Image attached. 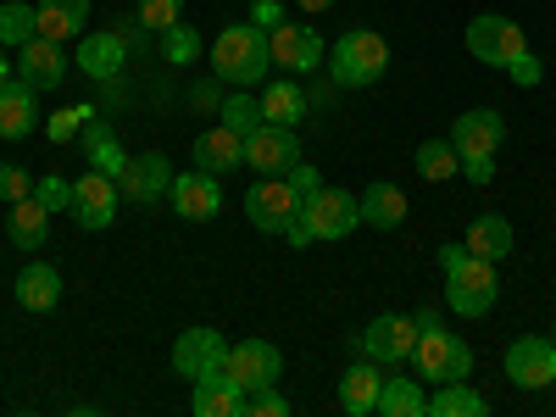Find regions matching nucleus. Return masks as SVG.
<instances>
[{
    "instance_id": "0eeeda50",
    "label": "nucleus",
    "mask_w": 556,
    "mask_h": 417,
    "mask_svg": "<svg viewBox=\"0 0 556 417\" xmlns=\"http://www.w3.org/2000/svg\"><path fill=\"white\" fill-rule=\"evenodd\" d=\"M117 206H123L117 178L89 167V178H78V184H73V206H67V212L78 217V228H89V235H101V228H112Z\"/></svg>"
},
{
    "instance_id": "4be33fe9",
    "label": "nucleus",
    "mask_w": 556,
    "mask_h": 417,
    "mask_svg": "<svg viewBox=\"0 0 556 417\" xmlns=\"http://www.w3.org/2000/svg\"><path fill=\"white\" fill-rule=\"evenodd\" d=\"M123 62H128V45H123V34H84V45H78V67L89 73V78H117L123 73Z\"/></svg>"
},
{
    "instance_id": "4c0bfd02",
    "label": "nucleus",
    "mask_w": 556,
    "mask_h": 417,
    "mask_svg": "<svg viewBox=\"0 0 556 417\" xmlns=\"http://www.w3.org/2000/svg\"><path fill=\"white\" fill-rule=\"evenodd\" d=\"M34 201H39L45 212H67V206H73V184L51 173V178H39V184H34Z\"/></svg>"
},
{
    "instance_id": "de8ad7c7",
    "label": "nucleus",
    "mask_w": 556,
    "mask_h": 417,
    "mask_svg": "<svg viewBox=\"0 0 556 417\" xmlns=\"http://www.w3.org/2000/svg\"><path fill=\"white\" fill-rule=\"evenodd\" d=\"M462 173H468L473 184H490L495 178V162H462Z\"/></svg>"
},
{
    "instance_id": "39448f33",
    "label": "nucleus",
    "mask_w": 556,
    "mask_h": 417,
    "mask_svg": "<svg viewBox=\"0 0 556 417\" xmlns=\"http://www.w3.org/2000/svg\"><path fill=\"white\" fill-rule=\"evenodd\" d=\"M468 51H473V62H484V67H513L523 51H529V39H523V28L513 23V17H501V12H484V17H473L468 23Z\"/></svg>"
},
{
    "instance_id": "2eb2a0df",
    "label": "nucleus",
    "mask_w": 556,
    "mask_h": 417,
    "mask_svg": "<svg viewBox=\"0 0 556 417\" xmlns=\"http://www.w3.org/2000/svg\"><path fill=\"white\" fill-rule=\"evenodd\" d=\"M223 362H228V340L217 329H184L173 345V374H184L190 384L206 374H223Z\"/></svg>"
},
{
    "instance_id": "b1692460",
    "label": "nucleus",
    "mask_w": 556,
    "mask_h": 417,
    "mask_svg": "<svg viewBox=\"0 0 556 417\" xmlns=\"http://www.w3.org/2000/svg\"><path fill=\"white\" fill-rule=\"evenodd\" d=\"M195 417H245V390L228 374L195 379Z\"/></svg>"
},
{
    "instance_id": "cd10ccee",
    "label": "nucleus",
    "mask_w": 556,
    "mask_h": 417,
    "mask_svg": "<svg viewBox=\"0 0 556 417\" xmlns=\"http://www.w3.org/2000/svg\"><path fill=\"white\" fill-rule=\"evenodd\" d=\"M462 245H468L473 256H484V262H501L506 251H513V223H506L501 212H484V217L468 223V240Z\"/></svg>"
},
{
    "instance_id": "423d86ee",
    "label": "nucleus",
    "mask_w": 556,
    "mask_h": 417,
    "mask_svg": "<svg viewBox=\"0 0 556 417\" xmlns=\"http://www.w3.org/2000/svg\"><path fill=\"white\" fill-rule=\"evenodd\" d=\"M223 374L235 379L245 395H256V390H273V384H278V374H285V356H278V345H267V340H240V345H228Z\"/></svg>"
},
{
    "instance_id": "aec40b11",
    "label": "nucleus",
    "mask_w": 556,
    "mask_h": 417,
    "mask_svg": "<svg viewBox=\"0 0 556 417\" xmlns=\"http://www.w3.org/2000/svg\"><path fill=\"white\" fill-rule=\"evenodd\" d=\"M39 89L34 84H23V78H12V84H0V139H23V134H34V123H39Z\"/></svg>"
},
{
    "instance_id": "f3484780",
    "label": "nucleus",
    "mask_w": 556,
    "mask_h": 417,
    "mask_svg": "<svg viewBox=\"0 0 556 417\" xmlns=\"http://www.w3.org/2000/svg\"><path fill=\"white\" fill-rule=\"evenodd\" d=\"M301 206H306V201L290 190V178H262L256 190L245 195V217L262 228V235H278V228H285Z\"/></svg>"
},
{
    "instance_id": "4468645a",
    "label": "nucleus",
    "mask_w": 556,
    "mask_h": 417,
    "mask_svg": "<svg viewBox=\"0 0 556 417\" xmlns=\"http://www.w3.org/2000/svg\"><path fill=\"white\" fill-rule=\"evenodd\" d=\"M167 201H173V212H178L184 223H206V217H217V212H223V184H217V173H206V167L173 173Z\"/></svg>"
},
{
    "instance_id": "3c124183",
    "label": "nucleus",
    "mask_w": 556,
    "mask_h": 417,
    "mask_svg": "<svg viewBox=\"0 0 556 417\" xmlns=\"http://www.w3.org/2000/svg\"><path fill=\"white\" fill-rule=\"evenodd\" d=\"M551 345H556V329H551Z\"/></svg>"
},
{
    "instance_id": "c756f323",
    "label": "nucleus",
    "mask_w": 556,
    "mask_h": 417,
    "mask_svg": "<svg viewBox=\"0 0 556 417\" xmlns=\"http://www.w3.org/2000/svg\"><path fill=\"white\" fill-rule=\"evenodd\" d=\"M84 156H89V167H96V173H112V178H117L123 162H128L123 146H117V134H112L106 123H96V117L84 123Z\"/></svg>"
},
{
    "instance_id": "72a5a7b5",
    "label": "nucleus",
    "mask_w": 556,
    "mask_h": 417,
    "mask_svg": "<svg viewBox=\"0 0 556 417\" xmlns=\"http://www.w3.org/2000/svg\"><path fill=\"white\" fill-rule=\"evenodd\" d=\"M412 162H417V173H424L429 184H445V178H456V173H462V156H456L451 139H424Z\"/></svg>"
},
{
    "instance_id": "6ab92c4d",
    "label": "nucleus",
    "mask_w": 556,
    "mask_h": 417,
    "mask_svg": "<svg viewBox=\"0 0 556 417\" xmlns=\"http://www.w3.org/2000/svg\"><path fill=\"white\" fill-rule=\"evenodd\" d=\"M190 162L195 167H206V173H235L240 162H245V134H235V128H206L195 146H190Z\"/></svg>"
},
{
    "instance_id": "ddd939ff",
    "label": "nucleus",
    "mask_w": 556,
    "mask_h": 417,
    "mask_svg": "<svg viewBox=\"0 0 556 417\" xmlns=\"http://www.w3.org/2000/svg\"><path fill=\"white\" fill-rule=\"evenodd\" d=\"M501 139H506V123H501V112H490V106L462 112L456 128H451V146H456L462 162H495Z\"/></svg>"
},
{
    "instance_id": "dca6fc26",
    "label": "nucleus",
    "mask_w": 556,
    "mask_h": 417,
    "mask_svg": "<svg viewBox=\"0 0 556 417\" xmlns=\"http://www.w3.org/2000/svg\"><path fill=\"white\" fill-rule=\"evenodd\" d=\"M267 51L285 73H317L323 67V39L306 28V23H278L267 28Z\"/></svg>"
},
{
    "instance_id": "bb28decb",
    "label": "nucleus",
    "mask_w": 556,
    "mask_h": 417,
    "mask_svg": "<svg viewBox=\"0 0 556 417\" xmlns=\"http://www.w3.org/2000/svg\"><path fill=\"white\" fill-rule=\"evenodd\" d=\"M306 112H312V101H306V89H301L295 78H273V84H267V96H262V117H267V123L295 128Z\"/></svg>"
},
{
    "instance_id": "37998d69",
    "label": "nucleus",
    "mask_w": 556,
    "mask_h": 417,
    "mask_svg": "<svg viewBox=\"0 0 556 417\" xmlns=\"http://www.w3.org/2000/svg\"><path fill=\"white\" fill-rule=\"evenodd\" d=\"M278 240H285V245H295V251H306V245L317 240V235H312V223H306V206H301V212H295L285 228H278Z\"/></svg>"
},
{
    "instance_id": "58836bf2",
    "label": "nucleus",
    "mask_w": 556,
    "mask_h": 417,
    "mask_svg": "<svg viewBox=\"0 0 556 417\" xmlns=\"http://www.w3.org/2000/svg\"><path fill=\"white\" fill-rule=\"evenodd\" d=\"M23 195H34V178L17 167V162H0V201H23Z\"/></svg>"
},
{
    "instance_id": "e433bc0d",
    "label": "nucleus",
    "mask_w": 556,
    "mask_h": 417,
    "mask_svg": "<svg viewBox=\"0 0 556 417\" xmlns=\"http://www.w3.org/2000/svg\"><path fill=\"white\" fill-rule=\"evenodd\" d=\"M173 23H184V0H139V28L146 34H167Z\"/></svg>"
},
{
    "instance_id": "79ce46f5",
    "label": "nucleus",
    "mask_w": 556,
    "mask_h": 417,
    "mask_svg": "<svg viewBox=\"0 0 556 417\" xmlns=\"http://www.w3.org/2000/svg\"><path fill=\"white\" fill-rule=\"evenodd\" d=\"M190 101H195L190 112H217V106H223V78H217V73H212V78H201V84L190 89Z\"/></svg>"
},
{
    "instance_id": "a878e982",
    "label": "nucleus",
    "mask_w": 556,
    "mask_h": 417,
    "mask_svg": "<svg viewBox=\"0 0 556 417\" xmlns=\"http://www.w3.org/2000/svg\"><path fill=\"white\" fill-rule=\"evenodd\" d=\"M89 23V0H39V34L45 39H78Z\"/></svg>"
},
{
    "instance_id": "a19ab883",
    "label": "nucleus",
    "mask_w": 556,
    "mask_h": 417,
    "mask_svg": "<svg viewBox=\"0 0 556 417\" xmlns=\"http://www.w3.org/2000/svg\"><path fill=\"white\" fill-rule=\"evenodd\" d=\"M84 123H89V106L56 112V117H51V139H56V146H67V139H78V134H84Z\"/></svg>"
},
{
    "instance_id": "f8f14e48",
    "label": "nucleus",
    "mask_w": 556,
    "mask_h": 417,
    "mask_svg": "<svg viewBox=\"0 0 556 417\" xmlns=\"http://www.w3.org/2000/svg\"><path fill=\"white\" fill-rule=\"evenodd\" d=\"M117 190H123V201H134V206H156V201H167V190H173V167H167V156H162V151L128 156L123 173H117Z\"/></svg>"
},
{
    "instance_id": "20e7f679",
    "label": "nucleus",
    "mask_w": 556,
    "mask_h": 417,
    "mask_svg": "<svg viewBox=\"0 0 556 417\" xmlns=\"http://www.w3.org/2000/svg\"><path fill=\"white\" fill-rule=\"evenodd\" d=\"M390 73V45L384 34L374 28H351L334 39V51H329V78L340 89H367V84H379Z\"/></svg>"
},
{
    "instance_id": "473e14b6",
    "label": "nucleus",
    "mask_w": 556,
    "mask_h": 417,
    "mask_svg": "<svg viewBox=\"0 0 556 417\" xmlns=\"http://www.w3.org/2000/svg\"><path fill=\"white\" fill-rule=\"evenodd\" d=\"M34 34H39V7H23V0H0V45H7V51H23Z\"/></svg>"
},
{
    "instance_id": "f257e3e1",
    "label": "nucleus",
    "mask_w": 556,
    "mask_h": 417,
    "mask_svg": "<svg viewBox=\"0 0 556 417\" xmlns=\"http://www.w3.org/2000/svg\"><path fill=\"white\" fill-rule=\"evenodd\" d=\"M440 267H445V301L456 306V317H484L501 295L495 285V262L473 256L468 245H440Z\"/></svg>"
},
{
    "instance_id": "c9c22d12",
    "label": "nucleus",
    "mask_w": 556,
    "mask_h": 417,
    "mask_svg": "<svg viewBox=\"0 0 556 417\" xmlns=\"http://www.w3.org/2000/svg\"><path fill=\"white\" fill-rule=\"evenodd\" d=\"M162 56H167L173 67H190V62L201 56V34H195L190 23H173V28L162 34Z\"/></svg>"
},
{
    "instance_id": "2f4dec72",
    "label": "nucleus",
    "mask_w": 556,
    "mask_h": 417,
    "mask_svg": "<svg viewBox=\"0 0 556 417\" xmlns=\"http://www.w3.org/2000/svg\"><path fill=\"white\" fill-rule=\"evenodd\" d=\"M429 412L434 417H484V395L468 390V379H451L429 395Z\"/></svg>"
},
{
    "instance_id": "9d476101",
    "label": "nucleus",
    "mask_w": 556,
    "mask_h": 417,
    "mask_svg": "<svg viewBox=\"0 0 556 417\" xmlns=\"http://www.w3.org/2000/svg\"><path fill=\"white\" fill-rule=\"evenodd\" d=\"M306 223H312L317 240H345V235L362 228V195H351V190H317V195H306Z\"/></svg>"
},
{
    "instance_id": "49530a36",
    "label": "nucleus",
    "mask_w": 556,
    "mask_h": 417,
    "mask_svg": "<svg viewBox=\"0 0 556 417\" xmlns=\"http://www.w3.org/2000/svg\"><path fill=\"white\" fill-rule=\"evenodd\" d=\"M506 73H513L523 89H534V84H540V56H534V51H523V56H518L513 67H506Z\"/></svg>"
},
{
    "instance_id": "c03bdc74",
    "label": "nucleus",
    "mask_w": 556,
    "mask_h": 417,
    "mask_svg": "<svg viewBox=\"0 0 556 417\" xmlns=\"http://www.w3.org/2000/svg\"><path fill=\"white\" fill-rule=\"evenodd\" d=\"M285 178H290V190H295V195H301V201H306V195H317V190H323V178H317V173H312V167H306V162H295V167H290V173H285Z\"/></svg>"
},
{
    "instance_id": "412c9836",
    "label": "nucleus",
    "mask_w": 556,
    "mask_h": 417,
    "mask_svg": "<svg viewBox=\"0 0 556 417\" xmlns=\"http://www.w3.org/2000/svg\"><path fill=\"white\" fill-rule=\"evenodd\" d=\"M7 240H12L17 251H39L45 240H51V212H45L34 195L12 201V206H7Z\"/></svg>"
},
{
    "instance_id": "ea45409f",
    "label": "nucleus",
    "mask_w": 556,
    "mask_h": 417,
    "mask_svg": "<svg viewBox=\"0 0 556 417\" xmlns=\"http://www.w3.org/2000/svg\"><path fill=\"white\" fill-rule=\"evenodd\" d=\"M245 417H290V401L278 395V384L256 390V395H245Z\"/></svg>"
},
{
    "instance_id": "9b49d317",
    "label": "nucleus",
    "mask_w": 556,
    "mask_h": 417,
    "mask_svg": "<svg viewBox=\"0 0 556 417\" xmlns=\"http://www.w3.org/2000/svg\"><path fill=\"white\" fill-rule=\"evenodd\" d=\"M506 379L518 390H551L556 384V345L540 334H523L506 345Z\"/></svg>"
},
{
    "instance_id": "f03ea898",
    "label": "nucleus",
    "mask_w": 556,
    "mask_h": 417,
    "mask_svg": "<svg viewBox=\"0 0 556 417\" xmlns=\"http://www.w3.org/2000/svg\"><path fill=\"white\" fill-rule=\"evenodd\" d=\"M417 351H412V367L424 384H451V379H468L473 374V351L468 340H456L451 329H440V312H417Z\"/></svg>"
},
{
    "instance_id": "6e6552de",
    "label": "nucleus",
    "mask_w": 556,
    "mask_h": 417,
    "mask_svg": "<svg viewBox=\"0 0 556 417\" xmlns=\"http://www.w3.org/2000/svg\"><path fill=\"white\" fill-rule=\"evenodd\" d=\"M356 345L367 351V362L401 367V362H412V351H417V323H412V317L384 312V317H374V323H367V329L356 334Z\"/></svg>"
},
{
    "instance_id": "5701e85b",
    "label": "nucleus",
    "mask_w": 556,
    "mask_h": 417,
    "mask_svg": "<svg viewBox=\"0 0 556 417\" xmlns=\"http://www.w3.org/2000/svg\"><path fill=\"white\" fill-rule=\"evenodd\" d=\"M12 295L28 306V312H51L62 301V273L45 267V262H28L17 278H12Z\"/></svg>"
},
{
    "instance_id": "c85d7f7f",
    "label": "nucleus",
    "mask_w": 556,
    "mask_h": 417,
    "mask_svg": "<svg viewBox=\"0 0 556 417\" xmlns=\"http://www.w3.org/2000/svg\"><path fill=\"white\" fill-rule=\"evenodd\" d=\"M362 223H374V228H401V223H406V195L395 190V184H367V195H362Z\"/></svg>"
},
{
    "instance_id": "7c9ffc66",
    "label": "nucleus",
    "mask_w": 556,
    "mask_h": 417,
    "mask_svg": "<svg viewBox=\"0 0 556 417\" xmlns=\"http://www.w3.org/2000/svg\"><path fill=\"white\" fill-rule=\"evenodd\" d=\"M424 412H429V395L417 390V379H406V374L384 379V390H379V417H424Z\"/></svg>"
},
{
    "instance_id": "393cba45",
    "label": "nucleus",
    "mask_w": 556,
    "mask_h": 417,
    "mask_svg": "<svg viewBox=\"0 0 556 417\" xmlns=\"http://www.w3.org/2000/svg\"><path fill=\"white\" fill-rule=\"evenodd\" d=\"M379 390H384V374H374L367 362H356L351 374H340V406H345L351 417L379 412Z\"/></svg>"
},
{
    "instance_id": "8fccbe9b",
    "label": "nucleus",
    "mask_w": 556,
    "mask_h": 417,
    "mask_svg": "<svg viewBox=\"0 0 556 417\" xmlns=\"http://www.w3.org/2000/svg\"><path fill=\"white\" fill-rule=\"evenodd\" d=\"M0 84H12V62H7V51H0Z\"/></svg>"
},
{
    "instance_id": "a18cd8bd",
    "label": "nucleus",
    "mask_w": 556,
    "mask_h": 417,
    "mask_svg": "<svg viewBox=\"0 0 556 417\" xmlns=\"http://www.w3.org/2000/svg\"><path fill=\"white\" fill-rule=\"evenodd\" d=\"M251 23L256 28H278L285 23V7H278V0H251Z\"/></svg>"
},
{
    "instance_id": "1a4fd4ad",
    "label": "nucleus",
    "mask_w": 556,
    "mask_h": 417,
    "mask_svg": "<svg viewBox=\"0 0 556 417\" xmlns=\"http://www.w3.org/2000/svg\"><path fill=\"white\" fill-rule=\"evenodd\" d=\"M245 162H251L256 173H267V178H285V173L301 162V139H295V128H285V123H262V128H251V134H245Z\"/></svg>"
},
{
    "instance_id": "09e8293b",
    "label": "nucleus",
    "mask_w": 556,
    "mask_h": 417,
    "mask_svg": "<svg viewBox=\"0 0 556 417\" xmlns=\"http://www.w3.org/2000/svg\"><path fill=\"white\" fill-rule=\"evenodd\" d=\"M334 0H301V12H329Z\"/></svg>"
},
{
    "instance_id": "f704fd0d",
    "label": "nucleus",
    "mask_w": 556,
    "mask_h": 417,
    "mask_svg": "<svg viewBox=\"0 0 556 417\" xmlns=\"http://www.w3.org/2000/svg\"><path fill=\"white\" fill-rule=\"evenodd\" d=\"M217 117H223V128H235V134H251V128H262V123H267V117H262V101H256V96H245V89L223 96Z\"/></svg>"
},
{
    "instance_id": "7ed1b4c3",
    "label": "nucleus",
    "mask_w": 556,
    "mask_h": 417,
    "mask_svg": "<svg viewBox=\"0 0 556 417\" xmlns=\"http://www.w3.org/2000/svg\"><path fill=\"white\" fill-rule=\"evenodd\" d=\"M273 67V51H267V28L256 23H235V28H223L217 45H212V73L223 84H235V89H251L262 84Z\"/></svg>"
},
{
    "instance_id": "a211bd4d",
    "label": "nucleus",
    "mask_w": 556,
    "mask_h": 417,
    "mask_svg": "<svg viewBox=\"0 0 556 417\" xmlns=\"http://www.w3.org/2000/svg\"><path fill=\"white\" fill-rule=\"evenodd\" d=\"M17 78L23 84H34V89H56L62 78H67V56H62V45L56 39H45V34H34L23 51H17Z\"/></svg>"
}]
</instances>
